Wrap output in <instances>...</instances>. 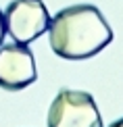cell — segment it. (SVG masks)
I'll return each instance as SVG.
<instances>
[{"instance_id": "obj_5", "label": "cell", "mask_w": 123, "mask_h": 127, "mask_svg": "<svg viewBox=\"0 0 123 127\" xmlns=\"http://www.w3.org/2000/svg\"><path fill=\"white\" fill-rule=\"evenodd\" d=\"M4 35H6V27H4V10H0V46L4 42Z\"/></svg>"}, {"instance_id": "obj_2", "label": "cell", "mask_w": 123, "mask_h": 127, "mask_svg": "<svg viewBox=\"0 0 123 127\" xmlns=\"http://www.w3.org/2000/svg\"><path fill=\"white\" fill-rule=\"evenodd\" d=\"M48 127H102V117L92 94L82 90H58L46 115Z\"/></svg>"}, {"instance_id": "obj_3", "label": "cell", "mask_w": 123, "mask_h": 127, "mask_svg": "<svg viewBox=\"0 0 123 127\" xmlns=\"http://www.w3.org/2000/svg\"><path fill=\"white\" fill-rule=\"evenodd\" d=\"M50 15L42 0H13L4 10V27L13 42L27 46L48 31Z\"/></svg>"}, {"instance_id": "obj_6", "label": "cell", "mask_w": 123, "mask_h": 127, "mask_svg": "<svg viewBox=\"0 0 123 127\" xmlns=\"http://www.w3.org/2000/svg\"><path fill=\"white\" fill-rule=\"evenodd\" d=\"M109 127H123V117H121V119H117V121H113Z\"/></svg>"}, {"instance_id": "obj_4", "label": "cell", "mask_w": 123, "mask_h": 127, "mask_svg": "<svg viewBox=\"0 0 123 127\" xmlns=\"http://www.w3.org/2000/svg\"><path fill=\"white\" fill-rule=\"evenodd\" d=\"M36 59L23 44H13L0 48V88L6 92H19L36 81Z\"/></svg>"}, {"instance_id": "obj_1", "label": "cell", "mask_w": 123, "mask_h": 127, "mask_svg": "<svg viewBox=\"0 0 123 127\" xmlns=\"http://www.w3.org/2000/svg\"><path fill=\"white\" fill-rule=\"evenodd\" d=\"M50 48L65 61H85L113 42V29L94 4L61 8L48 25Z\"/></svg>"}]
</instances>
